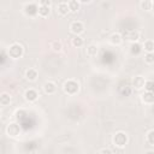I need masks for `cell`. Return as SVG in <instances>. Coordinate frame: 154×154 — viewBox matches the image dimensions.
Listing matches in <instances>:
<instances>
[{
    "label": "cell",
    "mask_w": 154,
    "mask_h": 154,
    "mask_svg": "<svg viewBox=\"0 0 154 154\" xmlns=\"http://www.w3.org/2000/svg\"><path fill=\"white\" fill-rule=\"evenodd\" d=\"M7 53H8V57H10L11 59H19V58H22L23 54H24V48H23V46H22L20 43L14 42V43H12V45L8 47Z\"/></svg>",
    "instance_id": "1"
},
{
    "label": "cell",
    "mask_w": 154,
    "mask_h": 154,
    "mask_svg": "<svg viewBox=\"0 0 154 154\" xmlns=\"http://www.w3.org/2000/svg\"><path fill=\"white\" fill-rule=\"evenodd\" d=\"M112 142H113V144H114L116 147H118V148H124V147L128 144V142H129V136H128V134L124 132V131H118V132L114 134V136H113V138H112Z\"/></svg>",
    "instance_id": "2"
},
{
    "label": "cell",
    "mask_w": 154,
    "mask_h": 154,
    "mask_svg": "<svg viewBox=\"0 0 154 154\" xmlns=\"http://www.w3.org/2000/svg\"><path fill=\"white\" fill-rule=\"evenodd\" d=\"M63 89H64V91H65L67 95H75V94H77L78 90H79V84H78V82H76V81H73V79H69V81H66V82L64 83Z\"/></svg>",
    "instance_id": "3"
},
{
    "label": "cell",
    "mask_w": 154,
    "mask_h": 154,
    "mask_svg": "<svg viewBox=\"0 0 154 154\" xmlns=\"http://www.w3.org/2000/svg\"><path fill=\"white\" fill-rule=\"evenodd\" d=\"M6 134L10 137H18L20 134V126L18 123H10L6 126Z\"/></svg>",
    "instance_id": "4"
},
{
    "label": "cell",
    "mask_w": 154,
    "mask_h": 154,
    "mask_svg": "<svg viewBox=\"0 0 154 154\" xmlns=\"http://www.w3.org/2000/svg\"><path fill=\"white\" fill-rule=\"evenodd\" d=\"M70 30H71L72 34H75V36L76 35L79 36V34H82L84 31V24L79 20H75L70 24Z\"/></svg>",
    "instance_id": "5"
},
{
    "label": "cell",
    "mask_w": 154,
    "mask_h": 154,
    "mask_svg": "<svg viewBox=\"0 0 154 154\" xmlns=\"http://www.w3.org/2000/svg\"><path fill=\"white\" fill-rule=\"evenodd\" d=\"M37 10H38V6L35 2H30V4H26L24 6V12L28 16H35V14H37Z\"/></svg>",
    "instance_id": "6"
},
{
    "label": "cell",
    "mask_w": 154,
    "mask_h": 154,
    "mask_svg": "<svg viewBox=\"0 0 154 154\" xmlns=\"http://www.w3.org/2000/svg\"><path fill=\"white\" fill-rule=\"evenodd\" d=\"M24 97H25V100L28 102H35L38 99V93L35 89H28L24 93Z\"/></svg>",
    "instance_id": "7"
},
{
    "label": "cell",
    "mask_w": 154,
    "mask_h": 154,
    "mask_svg": "<svg viewBox=\"0 0 154 154\" xmlns=\"http://www.w3.org/2000/svg\"><path fill=\"white\" fill-rule=\"evenodd\" d=\"M144 82H146V79H144L142 76H135V77L132 78V87H134L136 90L143 89Z\"/></svg>",
    "instance_id": "8"
},
{
    "label": "cell",
    "mask_w": 154,
    "mask_h": 154,
    "mask_svg": "<svg viewBox=\"0 0 154 154\" xmlns=\"http://www.w3.org/2000/svg\"><path fill=\"white\" fill-rule=\"evenodd\" d=\"M43 90H45V93H46V94L52 95V94H54V93H55V90H57V85H55V83H54V82L47 81V82H45V83H43Z\"/></svg>",
    "instance_id": "9"
},
{
    "label": "cell",
    "mask_w": 154,
    "mask_h": 154,
    "mask_svg": "<svg viewBox=\"0 0 154 154\" xmlns=\"http://www.w3.org/2000/svg\"><path fill=\"white\" fill-rule=\"evenodd\" d=\"M142 99V102L143 103H147V105H152L154 102V95H153V91H144L141 96Z\"/></svg>",
    "instance_id": "10"
},
{
    "label": "cell",
    "mask_w": 154,
    "mask_h": 154,
    "mask_svg": "<svg viewBox=\"0 0 154 154\" xmlns=\"http://www.w3.org/2000/svg\"><path fill=\"white\" fill-rule=\"evenodd\" d=\"M122 42H123V38H122V35L119 32H113L109 36V43L113 46H119Z\"/></svg>",
    "instance_id": "11"
},
{
    "label": "cell",
    "mask_w": 154,
    "mask_h": 154,
    "mask_svg": "<svg viewBox=\"0 0 154 154\" xmlns=\"http://www.w3.org/2000/svg\"><path fill=\"white\" fill-rule=\"evenodd\" d=\"M126 40L130 41L131 43L137 42V41L140 40V32H138L137 30H130V31L128 32V35H126Z\"/></svg>",
    "instance_id": "12"
},
{
    "label": "cell",
    "mask_w": 154,
    "mask_h": 154,
    "mask_svg": "<svg viewBox=\"0 0 154 154\" xmlns=\"http://www.w3.org/2000/svg\"><path fill=\"white\" fill-rule=\"evenodd\" d=\"M38 77V72L35 70V69H28L25 71V78L30 82H34L36 81V78Z\"/></svg>",
    "instance_id": "13"
},
{
    "label": "cell",
    "mask_w": 154,
    "mask_h": 154,
    "mask_svg": "<svg viewBox=\"0 0 154 154\" xmlns=\"http://www.w3.org/2000/svg\"><path fill=\"white\" fill-rule=\"evenodd\" d=\"M85 53H87V55L90 57V58L96 57V54L99 53V47H97L96 45H89V46L87 47V49H85Z\"/></svg>",
    "instance_id": "14"
},
{
    "label": "cell",
    "mask_w": 154,
    "mask_h": 154,
    "mask_svg": "<svg viewBox=\"0 0 154 154\" xmlns=\"http://www.w3.org/2000/svg\"><path fill=\"white\" fill-rule=\"evenodd\" d=\"M58 12H59V14H61V16H66V14L70 12L69 6H67V2H65V1L59 2V4H58Z\"/></svg>",
    "instance_id": "15"
},
{
    "label": "cell",
    "mask_w": 154,
    "mask_h": 154,
    "mask_svg": "<svg viewBox=\"0 0 154 154\" xmlns=\"http://www.w3.org/2000/svg\"><path fill=\"white\" fill-rule=\"evenodd\" d=\"M49 13H51V8H49V7H47V6H41V5H38L37 14H38L40 17H42V18H46V17H48V16H49Z\"/></svg>",
    "instance_id": "16"
},
{
    "label": "cell",
    "mask_w": 154,
    "mask_h": 154,
    "mask_svg": "<svg viewBox=\"0 0 154 154\" xmlns=\"http://www.w3.org/2000/svg\"><path fill=\"white\" fill-rule=\"evenodd\" d=\"M141 52H142V46L138 42H135V43L130 45V53L132 55H138Z\"/></svg>",
    "instance_id": "17"
},
{
    "label": "cell",
    "mask_w": 154,
    "mask_h": 154,
    "mask_svg": "<svg viewBox=\"0 0 154 154\" xmlns=\"http://www.w3.org/2000/svg\"><path fill=\"white\" fill-rule=\"evenodd\" d=\"M11 102V95L8 93H1L0 94V105L1 106H7Z\"/></svg>",
    "instance_id": "18"
},
{
    "label": "cell",
    "mask_w": 154,
    "mask_h": 154,
    "mask_svg": "<svg viewBox=\"0 0 154 154\" xmlns=\"http://www.w3.org/2000/svg\"><path fill=\"white\" fill-rule=\"evenodd\" d=\"M71 43H72V46H73V47L78 48V47H82V46H83L84 41H83V38H82L81 36L76 35V36H73V37H72V40H71Z\"/></svg>",
    "instance_id": "19"
},
{
    "label": "cell",
    "mask_w": 154,
    "mask_h": 154,
    "mask_svg": "<svg viewBox=\"0 0 154 154\" xmlns=\"http://www.w3.org/2000/svg\"><path fill=\"white\" fill-rule=\"evenodd\" d=\"M143 48L147 53H153L154 51V42L153 40H147L144 43H143Z\"/></svg>",
    "instance_id": "20"
},
{
    "label": "cell",
    "mask_w": 154,
    "mask_h": 154,
    "mask_svg": "<svg viewBox=\"0 0 154 154\" xmlns=\"http://www.w3.org/2000/svg\"><path fill=\"white\" fill-rule=\"evenodd\" d=\"M67 6H69V10L71 12H77L79 10V2L76 1V0H71L67 2Z\"/></svg>",
    "instance_id": "21"
},
{
    "label": "cell",
    "mask_w": 154,
    "mask_h": 154,
    "mask_svg": "<svg viewBox=\"0 0 154 154\" xmlns=\"http://www.w3.org/2000/svg\"><path fill=\"white\" fill-rule=\"evenodd\" d=\"M51 48H52V51H53V52H60V51H61V48H63V45H61V42H60V41L55 40V41H53V42L51 43Z\"/></svg>",
    "instance_id": "22"
},
{
    "label": "cell",
    "mask_w": 154,
    "mask_h": 154,
    "mask_svg": "<svg viewBox=\"0 0 154 154\" xmlns=\"http://www.w3.org/2000/svg\"><path fill=\"white\" fill-rule=\"evenodd\" d=\"M141 7L146 11H150L152 10V6H153V1L152 0H144V1H141Z\"/></svg>",
    "instance_id": "23"
},
{
    "label": "cell",
    "mask_w": 154,
    "mask_h": 154,
    "mask_svg": "<svg viewBox=\"0 0 154 154\" xmlns=\"http://www.w3.org/2000/svg\"><path fill=\"white\" fill-rule=\"evenodd\" d=\"M146 138H147V142L149 143V146H154V130H153V129H150V130L147 132Z\"/></svg>",
    "instance_id": "24"
},
{
    "label": "cell",
    "mask_w": 154,
    "mask_h": 154,
    "mask_svg": "<svg viewBox=\"0 0 154 154\" xmlns=\"http://www.w3.org/2000/svg\"><path fill=\"white\" fill-rule=\"evenodd\" d=\"M144 90L146 91H153V88H154V82L152 79H148L144 82V85H143Z\"/></svg>",
    "instance_id": "25"
},
{
    "label": "cell",
    "mask_w": 154,
    "mask_h": 154,
    "mask_svg": "<svg viewBox=\"0 0 154 154\" xmlns=\"http://www.w3.org/2000/svg\"><path fill=\"white\" fill-rule=\"evenodd\" d=\"M144 61H146L147 64L152 65V64L154 63V54H153V53H147V54L144 55Z\"/></svg>",
    "instance_id": "26"
},
{
    "label": "cell",
    "mask_w": 154,
    "mask_h": 154,
    "mask_svg": "<svg viewBox=\"0 0 154 154\" xmlns=\"http://www.w3.org/2000/svg\"><path fill=\"white\" fill-rule=\"evenodd\" d=\"M40 5H41V6H47V7H51L52 2H51L49 0H42V1L40 2Z\"/></svg>",
    "instance_id": "27"
},
{
    "label": "cell",
    "mask_w": 154,
    "mask_h": 154,
    "mask_svg": "<svg viewBox=\"0 0 154 154\" xmlns=\"http://www.w3.org/2000/svg\"><path fill=\"white\" fill-rule=\"evenodd\" d=\"M100 154H112V152L108 148H103V149L100 150Z\"/></svg>",
    "instance_id": "28"
},
{
    "label": "cell",
    "mask_w": 154,
    "mask_h": 154,
    "mask_svg": "<svg viewBox=\"0 0 154 154\" xmlns=\"http://www.w3.org/2000/svg\"><path fill=\"white\" fill-rule=\"evenodd\" d=\"M146 154H154V152L153 150H148V152H146Z\"/></svg>",
    "instance_id": "29"
},
{
    "label": "cell",
    "mask_w": 154,
    "mask_h": 154,
    "mask_svg": "<svg viewBox=\"0 0 154 154\" xmlns=\"http://www.w3.org/2000/svg\"><path fill=\"white\" fill-rule=\"evenodd\" d=\"M30 154H38L37 152H32V153H30Z\"/></svg>",
    "instance_id": "30"
},
{
    "label": "cell",
    "mask_w": 154,
    "mask_h": 154,
    "mask_svg": "<svg viewBox=\"0 0 154 154\" xmlns=\"http://www.w3.org/2000/svg\"><path fill=\"white\" fill-rule=\"evenodd\" d=\"M0 117H1V109H0Z\"/></svg>",
    "instance_id": "31"
}]
</instances>
